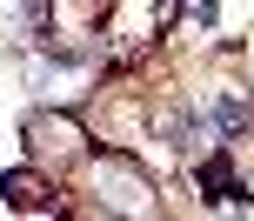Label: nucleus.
<instances>
[{
	"mask_svg": "<svg viewBox=\"0 0 254 221\" xmlns=\"http://www.w3.org/2000/svg\"><path fill=\"white\" fill-rule=\"evenodd\" d=\"M207 121H214L221 134H241V128H248V107H241V101H214V107H207Z\"/></svg>",
	"mask_w": 254,
	"mask_h": 221,
	"instance_id": "3",
	"label": "nucleus"
},
{
	"mask_svg": "<svg viewBox=\"0 0 254 221\" xmlns=\"http://www.w3.org/2000/svg\"><path fill=\"white\" fill-rule=\"evenodd\" d=\"M101 181L114 188V208H147V181H134L127 168H101Z\"/></svg>",
	"mask_w": 254,
	"mask_h": 221,
	"instance_id": "2",
	"label": "nucleus"
},
{
	"mask_svg": "<svg viewBox=\"0 0 254 221\" xmlns=\"http://www.w3.org/2000/svg\"><path fill=\"white\" fill-rule=\"evenodd\" d=\"M201 188H207V195H214V201H254L248 188L234 181V168H228V154H207V161H201Z\"/></svg>",
	"mask_w": 254,
	"mask_h": 221,
	"instance_id": "1",
	"label": "nucleus"
}]
</instances>
